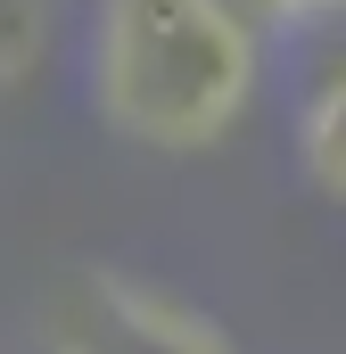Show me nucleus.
I'll list each match as a JSON object with an SVG mask.
<instances>
[{
    "label": "nucleus",
    "mask_w": 346,
    "mask_h": 354,
    "mask_svg": "<svg viewBox=\"0 0 346 354\" xmlns=\"http://www.w3.org/2000/svg\"><path fill=\"white\" fill-rule=\"evenodd\" d=\"M297 157H305V181L346 206V66H330L313 83L305 115H297Z\"/></svg>",
    "instance_id": "nucleus-3"
},
{
    "label": "nucleus",
    "mask_w": 346,
    "mask_h": 354,
    "mask_svg": "<svg viewBox=\"0 0 346 354\" xmlns=\"http://www.w3.org/2000/svg\"><path fill=\"white\" fill-rule=\"evenodd\" d=\"M264 8H272L280 25H322V17H338L346 0H264Z\"/></svg>",
    "instance_id": "nucleus-5"
},
{
    "label": "nucleus",
    "mask_w": 346,
    "mask_h": 354,
    "mask_svg": "<svg viewBox=\"0 0 346 354\" xmlns=\"http://www.w3.org/2000/svg\"><path fill=\"white\" fill-rule=\"evenodd\" d=\"M256 99V33L231 0H99L91 107L116 140L198 157Z\"/></svg>",
    "instance_id": "nucleus-1"
},
{
    "label": "nucleus",
    "mask_w": 346,
    "mask_h": 354,
    "mask_svg": "<svg viewBox=\"0 0 346 354\" xmlns=\"http://www.w3.org/2000/svg\"><path fill=\"white\" fill-rule=\"evenodd\" d=\"M50 354H231V338L173 288L91 264L50 297Z\"/></svg>",
    "instance_id": "nucleus-2"
},
{
    "label": "nucleus",
    "mask_w": 346,
    "mask_h": 354,
    "mask_svg": "<svg viewBox=\"0 0 346 354\" xmlns=\"http://www.w3.org/2000/svg\"><path fill=\"white\" fill-rule=\"evenodd\" d=\"M50 41V0H0V91L25 83Z\"/></svg>",
    "instance_id": "nucleus-4"
}]
</instances>
